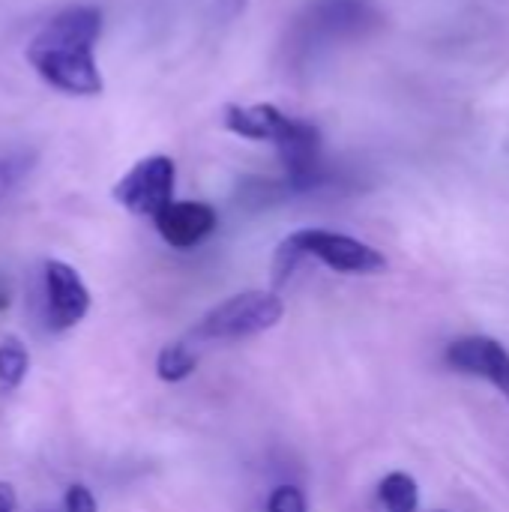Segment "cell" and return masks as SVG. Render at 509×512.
<instances>
[{
    "instance_id": "5b68a950",
    "label": "cell",
    "mask_w": 509,
    "mask_h": 512,
    "mask_svg": "<svg viewBox=\"0 0 509 512\" xmlns=\"http://www.w3.org/2000/svg\"><path fill=\"white\" fill-rule=\"evenodd\" d=\"M42 288H45V312L51 330H72L87 318L93 300L75 267L48 258L42 264Z\"/></svg>"
},
{
    "instance_id": "6da1fadb",
    "label": "cell",
    "mask_w": 509,
    "mask_h": 512,
    "mask_svg": "<svg viewBox=\"0 0 509 512\" xmlns=\"http://www.w3.org/2000/svg\"><path fill=\"white\" fill-rule=\"evenodd\" d=\"M102 33V12L75 3L48 18L27 45V63L36 75L66 96H99L105 90L96 39Z\"/></svg>"
},
{
    "instance_id": "9a60e30c",
    "label": "cell",
    "mask_w": 509,
    "mask_h": 512,
    "mask_svg": "<svg viewBox=\"0 0 509 512\" xmlns=\"http://www.w3.org/2000/svg\"><path fill=\"white\" fill-rule=\"evenodd\" d=\"M18 510V495L9 483L0 480V512H15Z\"/></svg>"
},
{
    "instance_id": "30bf717a",
    "label": "cell",
    "mask_w": 509,
    "mask_h": 512,
    "mask_svg": "<svg viewBox=\"0 0 509 512\" xmlns=\"http://www.w3.org/2000/svg\"><path fill=\"white\" fill-rule=\"evenodd\" d=\"M195 369H198V357L186 342H171L156 357V375L165 384H180V381L192 378Z\"/></svg>"
},
{
    "instance_id": "8fae6325",
    "label": "cell",
    "mask_w": 509,
    "mask_h": 512,
    "mask_svg": "<svg viewBox=\"0 0 509 512\" xmlns=\"http://www.w3.org/2000/svg\"><path fill=\"white\" fill-rule=\"evenodd\" d=\"M30 354L18 336L0 339V390H18L27 378Z\"/></svg>"
},
{
    "instance_id": "9c48e42d",
    "label": "cell",
    "mask_w": 509,
    "mask_h": 512,
    "mask_svg": "<svg viewBox=\"0 0 509 512\" xmlns=\"http://www.w3.org/2000/svg\"><path fill=\"white\" fill-rule=\"evenodd\" d=\"M378 501L387 512H417V507H420L417 480L405 471L387 474L378 486Z\"/></svg>"
},
{
    "instance_id": "ba28073f",
    "label": "cell",
    "mask_w": 509,
    "mask_h": 512,
    "mask_svg": "<svg viewBox=\"0 0 509 512\" xmlns=\"http://www.w3.org/2000/svg\"><path fill=\"white\" fill-rule=\"evenodd\" d=\"M297 120L300 117H288L285 111H279L270 102L225 105V111H222V123L228 132H234L246 141H270L273 147H279L297 129Z\"/></svg>"
},
{
    "instance_id": "7c38bea8",
    "label": "cell",
    "mask_w": 509,
    "mask_h": 512,
    "mask_svg": "<svg viewBox=\"0 0 509 512\" xmlns=\"http://www.w3.org/2000/svg\"><path fill=\"white\" fill-rule=\"evenodd\" d=\"M30 171V156L27 153H0V201L15 189V183Z\"/></svg>"
},
{
    "instance_id": "52a82bcc",
    "label": "cell",
    "mask_w": 509,
    "mask_h": 512,
    "mask_svg": "<svg viewBox=\"0 0 509 512\" xmlns=\"http://www.w3.org/2000/svg\"><path fill=\"white\" fill-rule=\"evenodd\" d=\"M447 363L456 372L465 375H477L489 384H495L504 399H509V351L489 339V336H468V339H456L447 348Z\"/></svg>"
},
{
    "instance_id": "277c9868",
    "label": "cell",
    "mask_w": 509,
    "mask_h": 512,
    "mask_svg": "<svg viewBox=\"0 0 509 512\" xmlns=\"http://www.w3.org/2000/svg\"><path fill=\"white\" fill-rule=\"evenodd\" d=\"M177 165L171 156L153 153L138 159L111 189L114 201L135 216H156L174 201Z\"/></svg>"
},
{
    "instance_id": "4fadbf2b",
    "label": "cell",
    "mask_w": 509,
    "mask_h": 512,
    "mask_svg": "<svg viewBox=\"0 0 509 512\" xmlns=\"http://www.w3.org/2000/svg\"><path fill=\"white\" fill-rule=\"evenodd\" d=\"M267 512H309V501L297 486H276L267 498Z\"/></svg>"
},
{
    "instance_id": "7a4b0ae2",
    "label": "cell",
    "mask_w": 509,
    "mask_h": 512,
    "mask_svg": "<svg viewBox=\"0 0 509 512\" xmlns=\"http://www.w3.org/2000/svg\"><path fill=\"white\" fill-rule=\"evenodd\" d=\"M306 258H315L324 267H330L336 273H351V276H372V273L387 270V258L375 246H369L357 237L327 231V228H300L279 243V249L273 255V282L285 285L288 276Z\"/></svg>"
},
{
    "instance_id": "2e32d148",
    "label": "cell",
    "mask_w": 509,
    "mask_h": 512,
    "mask_svg": "<svg viewBox=\"0 0 509 512\" xmlns=\"http://www.w3.org/2000/svg\"><path fill=\"white\" fill-rule=\"evenodd\" d=\"M9 306V291H6V285H0V312Z\"/></svg>"
},
{
    "instance_id": "3957f363",
    "label": "cell",
    "mask_w": 509,
    "mask_h": 512,
    "mask_svg": "<svg viewBox=\"0 0 509 512\" xmlns=\"http://www.w3.org/2000/svg\"><path fill=\"white\" fill-rule=\"evenodd\" d=\"M285 315V303L276 291H240L216 303L195 327V342H240L273 330Z\"/></svg>"
},
{
    "instance_id": "8992f818",
    "label": "cell",
    "mask_w": 509,
    "mask_h": 512,
    "mask_svg": "<svg viewBox=\"0 0 509 512\" xmlns=\"http://www.w3.org/2000/svg\"><path fill=\"white\" fill-rule=\"evenodd\" d=\"M153 225L171 249L186 252L201 246L219 228V213L204 201H171L153 216Z\"/></svg>"
},
{
    "instance_id": "5bb4252c",
    "label": "cell",
    "mask_w": 509,
    "mask_h": 512,
    "mask_svg": "<svg viewBox=\"0 0 509 512\" xmlns=\"http://www.w3.org/2000/svg\"><path fill=\"white\" fill-rule=\"evenodd\" d=\"M63 512H99V507L84 483H72L63 495Z\"/></svg>"
}]
</instances>
